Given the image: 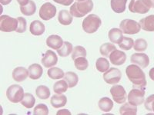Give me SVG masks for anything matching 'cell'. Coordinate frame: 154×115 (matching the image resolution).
Returning <instances> with one entry per match:
<instances>
[{"label":"cell","instance_id":"28","mask_svg":"<svg viewBox=\"0 0 154 115\" xmlns=\"http://www.w3.org/2000/svg\"><path fill=\"white\" fill-rule=\"evenodd\" d=\"M35 94L37 98L41 100H46L49 98L51 92L50 90L48 87L45 85L38 86L35 89Z\"/></svg>","mask_w":154,"mask_h":115},{"label":"cell","instance_id":"34","mask_svg":"<svg viewBox=\"0 0 154 115\" xmlns=\"http://www.w3.org/2000/svg\"><path fill=\"white\" fill-rule=\"evenodd\" d=\"M68 88V84L65 80L58 81L53 85V91L56 94H63L64 92H66Z\"/></svg>","mask_w":154,"mask_h":115},{"label":"cell","instance_id":"11","mask_svg":"<svg viewBox=\"0 0 154 115\" xmlns=\"http://www.w3.org/2000/svg\"><path fill=\"white\" fill-rule=\"evenodd\" d=\"M130 61L142 68H146L149 65V58L145 53H134L130 57Z\"/></svg>","mask_w":154,"mask_h":115},{"label":"cell","instance_id":"41","mask_svg":"<svg viewBox=\"0 0 154 115\" xmlns=\"http://www.w3.org/2000/svg\"><path fill=\"white\" fill-rule=\"evenodd\" d=\"M144 106L147 111L154 112V94H151L146 99Z\"/></svg>","mask_w":154,"mask_h":115},{"label":"cell","instance_id":"44","mask_svg":"<svg viewBox=\"0 0 154 115\" xmlns=\"http://www.w3.org/2000/svg\"><path fill=\"white\" fill-rule=\"evenodd\" d=\"M57 114L60 115V114H66V115H70L71 114V112L69 111V110L67 109H63V110H60L57 112Z\"/></svg>","mask_w":154,"mask_h":115},{"label":"cell","instance_id":"5","mask_svg":"<svg viewBox=\"0 0 154 115\" xmlns=\"http://www.w3.org/2000/svg\"><path fill=\"white\" fill-rule=\"evenodd\" d=\"M119 28L123 33L127 35H135L139 33L141 29L140 23L133 19H124L119 24Z\"/></svg>","mask_w":154,"mask_h":115},{"label":"cell","instance_id":"31","mask_svg":"<svg viewBox=\"0 0 154 115\" xmlns=\"http://www.w3.org/2000/svg\"><path fill=\"white\" fill-rule=\"evenodd\" d=\"M96 67L97 71L104 73L109 69V62L105 58H99L98 59L96 60Z\"/></svg>","mask_w":154,"mask_h":115},{"label":"cell","instance_id":"16","mask_svg":"<svg viewBox=\"0 0 154 115\" xmlns=\"http://www.w3.org/2000/svg\"><path fill=\"white\" fill-rule=\"evenodd\" d=\"M29 76V71L23 67H17L12 72V78L16 82H22Z\"/></svg>","mask_w":154,"mask_h":115},{"label":"cell","instance_id":"38","mask_svg":"<svg viewBox=\"0 0 154 115\" xmlns=\"http://www.w3.org/2000/svg\"><path fill=\"white\" fill-rule=\"evenodd\" d=\"M86 55H87V52H86V50L84 47L80 46H75L72 52V59L74 61L75 59H76L77 58L86 57Z\"/></svg>","mask_w":154,"mask_h":115},{"label":"cell","instance_id":"18","mask_svg":"<svg viewBox=\"0 0 154 115\" xmlns=\"http://www.w3.org/2000/svg\"><path fill=\"white\" fill-rule=\"evenodd\" d=\"M29 77L32 80H38L42 77L43 69L38 64H32L28 68Z\"/></svg>","mask_w":154,"mask_h":115},{"label":"cell","instance_id":"29","mask_svg":"<svg viewBox=\"0 0 154 115\" xmlns=\"http://www.w3.org/2000/svg\"><path fill=\"white\" fill-rule=\"evenodd\" d=\"M72 50H73V46L72 43L69 42H64L63 46L57 50V53L61 57H67L72 53Z\"/></svg>","mask_w":154,"mask_h":115},{"label":"cell","instance_id":"40","mask_svg":"<svg viewBox=\"0 0 154 115\" xmlns=\"http://www.w3.org/2000/svg\"><path fill=\"white\" fill-rule=\"evenodd\" d=\"M18 27L16 29V32L18 33H23L26 31L27 27V22L26 19L23 17H18Z\"/></svg>","mask_w":154,"mask_h":115},{"label":"cell","instance_id":"42","mask_svg":"<svg viewBox=\"0 0 154 115\" xmlns=\"http://www.w3.org/2000/svg\"><path fill=\"white\" fill-rule=\"evenodd\" d=\"M53 1L56 3L65 5V6H69L73 2V0H53Z\"/></svg>","mask_w":154,"mask_h":115},{"label":"cell","instance_id":"47","mask_svg":"<svg viewBox=\"0 0 154 115\" xmlns=\"http://www.w3.org/2000/svg\"><path fill=\"white\" fill-rule=\"evenodd\" d=\"M11 2H12V0H0V2H1V4L3 5H9Z\"/></svg>","mask_w":154,"mask_h":115},{"label":"cell","instance_id":"46","mask_svg":"<svg viewBox=\"0 0 154 115\" xmlns=\"http://www.w3.org/2000/svg\"><path fill=\"white\" fill-rule=\"evenodd\" d=\"M17 2L22 6V5H25L28 4L29 2V0H17Z\"/></svg>","mask_w":154,"mask_h":115},{"label":"cell","instance_id":"32","mask_svg":"<svg viewBox=\"0 0 154 115\" xmlns=\"http://www.w3.org/2000/svg\"><path fill=\"white\" fill-rule=\"evenodd\" d=\"M116 48L113 44L111 43H105L103 44L100 48V52L102 55H103L106 58H109L111 53L116 50Z\"/></svg>","mask_w":154,"mask_h":115},{"label":"cell","instance_id":"37","mask_svg":"<svg viewBox=\"0 0 154 115\" xmlns=\"http://www.w3.org/2000/svg\"><path fill=\"white\" fill-rule=\"evenodd\" d=\"M133 49L135 51L139 52H145L147 49V42L144 38H138L134 42Z\"/></svg>","mask_w":154,"mask_h":115},{"label":"cell","instance_id":"25","mask_svg":"<svg viewBox=\"0 0 154 115\" xmlns=\"http://www.w3.org/2000/svg\"><path fill=\"white\" fill-rule=\"evenodd\" d=\"M20 11L24 16H32L36 12V5H35V3L33 1L29 0L28 4L20 6Z\"/></svg>","mask_w":154,"mask_h":115},{"label":"cell","instance_id":"3","mask_svg":"<svg viewBox=\"0 0 154 115\" xmlns=\"http://www.w3.org/2000/svg\"><path fill=\"white\" fill-rule=\"evenodd\" d=\"M101 19L97 15L90 14L82 22V29L86 33H95L101 26Z\"/></svg>","mask_w":154,"mask_h":115},{"label":"cell","instance_id":"20","mask_svg":"<svg viewBox=\"0 0 154 115\" xmlns=\"http://www.w3.org/2000/svg\"><path fill=\"white\" fill-rule=\"evenodd\" d=\"M52 106L55 108H60L64 107L67 103L66 96L63 94H54L50 100Z\"/></svg>","mask_w":154,"mask_h":115},{"label":"cell","instance_id":"24","mask_svg":"<svg viewBox=\"0 0 154 115\" xmlns=\"http://www.w3.org/2000/svg\"><path fill=\"white\" fill-rule=\"evenodd\" d=\"M64 80L66 81L69 88H72L77 85L79 81V77L73 72H67L64 76Z\"/></svg>","mask_w":154,"mask_h":115},{"label":"cell","instance_id":"6","mask_svg":"<svg viewBox=\"0 0 154 115\" xmlns=\"http://www.w3.org/2000/svg\"><path fill=\"white\" fill-rule=\"evenodd\" d=\"M18 27V19L9 16L2 15L0 16V30L3 32L16 31Z\"/></svg>","mask_w":154,"mask_h":115},{"label":"cell","instance_id":"8","mask_svg":"<svg viewBox=\"0 0 154 115\" xmlns=\"http://www.w3.org/2000/svg\"><path fill=\"white\" fill-rule=\"evenodd\" d=\"M56 14V8L50 2H46L39 9V17L45 21H49L55 17Z\"/></svg>","mask_w":154,"mask_h":115},{"label":"cell","instance_id":"15","mask_svg":"<svg viewBox=\"0 0 154 115\" xmlns=\"http://www.w3.org/2000/svg\"><path fill=\"white\" fill-rule=\"evenodd\" d=\"M63 38L57 35H51L46 39V45L48 47L52 49L58 50L63 46Z\"/></svg>","mask_w":154,"mask_h":115},{"label":"cell","instance_id":"35","mask_svg":"<svg viewBox=\"0 0 154 115\" xmlns=\"http://www.w3.org/2000/svg\"><path fill=\"white\" fill-rule=\"evenodd\" d=\"M74 64L76 69L79 71H85L89 67V61L86 57H79L74 60Z\"/></svg>","mask_w":154,"mask_h":115},{"label":"cell","instance_id":"30","mask_svg":"<svg viewBox=\"0 0 154 115\" xmlns=\"http://www.w3.org/2000/svg\"><path fill=\"white\" fill-rule=\"evenodd\" d=\"M47 75L51 79L58 80V79L63 78L65 76V73L61 68H50L47 72Z\"/></svg>","mask_w":154,"mask_h":115},{"label":"cell","instance_id":"22","mask_svg":"<svg viewBox=\"0 0 154 115\" xmlns=\"http://www.w3.org/2000/svg\"><path fill=\"white\" fill-rule=\"evenodd\" d=\"M108 37L109 41H110L112 43L119 44L123 38V31H122V30H121L120 28H111V29L109 30V31Z\"/></svg>","mask_w":154,"mask_h":115},{"label":"cell","instance_id":"10","mask_svg":"<svg viewBox=\"0 0 154 115\" xmlns=\"http://www.w3.org/2000/svg\"><path fill=\"white\" fill-rule=\"evenodd\" d=\"M112 99L117 104H123L126 101V92L122 85H114L110 88Z\"/></svg>","mask_w":154,"mask_h":115},{"label":"cell","instance_id":"12","mask_svg":"<svg viewBox=\"0 0 154 115\" xmlns=\"http://www.w3.org/2000/svg\"><path fill=\"white\" fill-rule=\"evenodd\" d=\"M129 10L133 13L146 14L149 11V8L147 7L143 0H131L129 5Z\"/></svg>","mask_w":154,"mask_h":115},{"label":"cell","instance_id":"26","mask_svg":"<svg viewBox=\"0 0 154 115\" xmlns=\"http://www.w3.org/2000/svg\"><path fill=\"white\" fill-rule=\"evenodd\" d=\"M119 113L122 115H136L137 114V106L130 103H125L119 108Z\"/></svg>","mask_w":154,"mask_h":115},{"label":"cell","instance_id":"23","mask_svg":"<svg viewBox=\"0 0 154 115\" xmlns=\"http://www.w3.org/2000/svg\"><path fill=\"white\" fill-rule=\"evenodd\" d=\"M126 2L127 0H111V8L116 13H123L126 10Z\"/></svg>","mask_w":154,"mask_h":115},{"label":"cell","instance_id":"13","mask_svg":"<svg viewBox=\"0 0 154 115\" xmlns=\"http://www.w3.org/2000/svg\"><path fill=\"white\" fill-rule=\"evenodd\" d=\"M41 62L45 68H50L58 63V57L53 51L48 50L42 57Z\"/></svg>","mask_w":154,"mask_h":115},{"label":"cell","instance_id":"2","mask_svg":"<svg viewBox=\"0 0 154 115\" xmlns=\"http://www.w3.org/2000/svg\"><path fill=\"white\" fill-rule=\"evenodd\" d=\"M93 9V0H84V1H76L70 6L69 12L73 17H84Z\"/></svg>","mask_w":154,"mask_h":115},{"label":"cell","instance_id":"14","mask_svg":"<svg viewBox=\"0 0 154 115\" xmlns=\"http://www.w3.org/2000/svg\"><path fill=\"white\" fill-rule=\"evenodd\" d=\"M109 60L112 65L119 66L123 65L126 61V55L123 51L114 50L109 55Z\"/></svg>","mask_w":154,"mask_h":115},{"label":"cell","instance_id":"27","mask_svg":"<svg viewBox=\"0 0 154 115\" xmlns=\"http://www.w3.org/2000/svg\"><path fill=\"white\" fill-rule=\"evenodd\" d=\"M99 108L100 110L103 112H109L113 108V102L110 98H103L99 101Z\"/></svg>","mask_w":154,"mask_h":115},{"label":"cell","instance_id":"45","mask_svg":"<svg viewBox=\"0 0 154 115\" xmlns=\"http://www.w3.org/2000/svg\"><path fill=\"white\" fill-rule=\"evenodd\" d=\"M149 76L150 79L154 81V68H152L149 72Z\"/></svg>","mask_w":154,"mask_h":115},{"label":"cell","instance_id":"19","mask_svg":"<svg viewBox=\"0 0 154 115\" xmlns=\"http://www.w3.org/2000/svg\"><path fill=\"white\" fill-rule=\"evenodd\" d=\"M140 25L141 28L146 31H154V15H150L140 19Z\"/></svg>","mask_w":154,"mask_h":115},{"label":"cell","instance_id":"7","mask_svg":"<svg viewBox=\"0 0 154 115\" xmlns=\"http://www.w3.org/2000/svg\"><path fill=\"white\" fill-rule=\"evenodd\" d=\"M145 90L133 87L128 94V101L135 106H140L145 101Z\"/></svg>","mask_w":154,"mask_h":115},{"label":"cell","instance_id":"33","mask_svg":"<svg viewBox=\"0 0 154 115\" xmlns=\"http://www.w3.org/2000/svg\"><path fill=\"white\" fill-rule=\"evenodd\" d=\"M35 99L34 96L29 93H25V95L23 97V100L21 101V104L23 106H24L26 108L30 109L35 105Z\"/></svg>","mask_w":154,"mask_h":115},{"label":"cell","instance_id":"17","mask_svg":"<svg viewBox=\"0 0 154 115\" xmlns=\"http://www.w3.org/2000/svg\"><path fill=\"white\" fill-rule=\"evenodd\" d=\"M45 25L42 22L38 21V20H35V21L32 22L29 26V31L32 35H35V36H39L42 35L45 32Z\"/></svg>","mask_w":154,"mask_h":115},{"label":"cell","instance_id":"4","mask_svg":"<svg viewBox=\"0 0 154 115\" xmlns=\"http://www.w3.org/2000/svg\"><path fill=\"white\" fill-rule=\"evenodd\" d=\"M24 95V90L19 84H12L9 86L6 91V97L12 103L21 102Z\"/></svg>","mask_w":154,"mask_h":115},{"label":"cell","instance_id":"1","mask_svg":"<svg viewBox=\"0 0 154 115\" xmlns=\"http://www.w3.org/2000/svg\"><path fill=\"white\" fill-rule=\"evenodd\" d=\"M126 74L128 79L133 83V87L145 90L147 83L142 68L137 65H128L126 68Z\"/></svg>","mask_w":154,"mask_h":115},{"label":"cell","instance_id":"48","mask_svg":"<svg viewBox=\"0 0 154 115\" xmlns=\"http://www.w3.org/2000/svg\"><path fill=\"white\" fill-rule=\"evenodd\" d=\"M76 1H84V0H76Z\"/></svg>","mask_w":154,"mask_h":115},{"label":"cell","instance_id":"39","mask_svg":"<svg viewBox=\"0 0 154 115\" xmlns=\"http://www.w3.org/2000/svg\"><path fill=\"white\" fill-rule=\"evenodd\" d=\"M34 115H47L49 114V108L44 104H38L34 108Z\"/></svg>","mask_w":154,"mask_h":115},{"label":"cell","instance_id":"21","mask_svg":"<svg viewBox=\"0 0 154 115\" xmlns=\"http://www.w3.org/2000/svg\"><path fill=\"white\" fill-rule=\"evenodd\" d=\"M73 16L71 15L68 10H60L58 15V20L59 22L63 25H69L72 22V19H73Z\"/></svg>","mask_w":154,"mask_h":115},{"label":"cell","instance_id":"9","mask_svg":"<svg viewBox=\"0 0 154 115\" xmlns=\"http://www.w3.org/2000/svg\"><path fill=\"white\" fill-rule=\"evenodd\" d=\"M122 78L120 70L116 68H111L104 72L103 79L109 84H116L119 83Z\"/></svg>","mask_w":154,"mask_h":115},{"label":"cell","instance_id":"43","mask_svg":"<svg viewBox=\"0 0 154 115\" xmlns=\"http://www.w3.org/2000/svg\"><path fill=\"white\" fill-rule=\"evenodd\" d=\"M143 2L145 3L147 7L154 8V0H143Z\"/></svg>","mask_w":154,"mask_h":115},{"label":"cell","instance_id":"36","mask_svg":"<svg viewBox=\"0 0 154 115\" xmlns=\"http://www.w3.org/2000/svg\"><path fill=\"white\" fill-rule=\"evenodd\" d=\"M119 47L123 50H130L133 47V45H134V41H133V38H128V37H124L123 36V39L121 40V42L119 44Z\"/></svg>","mask_w":154,"mask_h":115}]
</instances>
